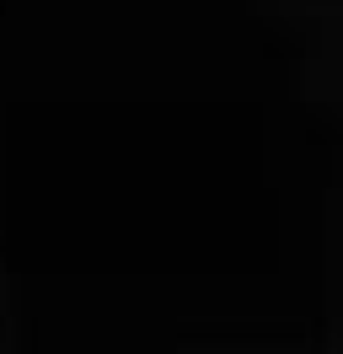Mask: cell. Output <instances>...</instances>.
Masks as SVG:
<instances>
[]
</instances>
